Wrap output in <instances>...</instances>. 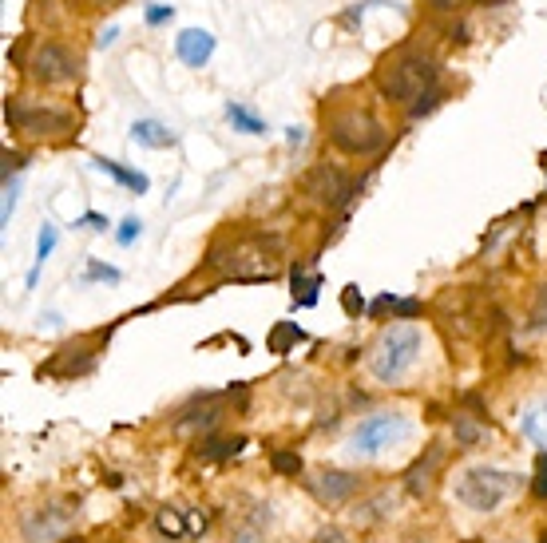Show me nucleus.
I'll return each instance as SVG.
<instances>
[{"instance_id": "obj_1", "label": "nucleus", "mask_w": 547, "mask_h": 543, "mask_svg": "<svg viewBox=\"0 0 547 543\" xmlns=\"http://www.w3.org/2000/svg\"><path fill=\"white\" fill-rule=\"evenodd\" d=\"M207 266L226 282H274L282 274V238L266 230H242L211 246Z\"/></svg>"}, {"instance_id": "obj_2", "label": "nucleus", "mask_w": 547, "mask_h": 543, "mask_svg": "<svg viewBox=\"0 0 547 543\" xmlns=\"http://www.w3.org/2000/svg\"><path fill=\"white\" fill-rule=\"evenodd\" d=\"M437 72L440 68L433 56H425V52H417V48H405V52H397V56L381 68L377 88H381V96H385L389 104L413 108V100H421L425 92L437 88Z\"/></svg>"}, {"instance_id": "obj_3", "label": "nucleus", "mask_w": 547, "mask_h": 543, "mask_svg": "<svg viewBox=\"0 0 547 543\" xmlns=\"http://www.w3.org/2000/svg\"><path fill=\"white\" fill-rule=\"evenodd\" d=\"M417 353H421V329L417 326L401 322V326L381 329V337L369 349V373H373V381L397 385L417 365Z\"/></svg>"}, {"instance_id": "obj_4", "label": "nucleus", "mask_w": 547, "mask_h": 543, "mask_svg": "<svg viewBox=\"0 0 547 543\" xmlns=\"http://www.w3.org/2000/svg\"><path fill=\"white\" fill-rule=\"evenodd\" d=\"M524 476L516 472H500V468H488V464H472L464 468L456 480H452V496L468 508V512H496L516 488H520Z\"/></svg>"}, {"instance_id": "obj_5", "label": "nucleus", "mask_w": 547, "mask_h": 543, "mask_svg": "<svg viewBox=\"0 0 547 543\" xmlns=\"http://www.w3.org/2000/svg\"><path fill=\"white\" fill-rule=\"evenodd\" d=\"M326 135L345 155H377L389 139L385 123L369 108H337L333 115H326Z\"/></svg>"}, {"instance_id": "obj_6", "label": "nucleus", "mask_w": 547, "mask_h": 543, "mask_svg": "<svg viewBox=\"0 0 547 543\" xmlns=\"http://www.w3.org/2000/svg\"><path fill=\"white\" fill-rule=\"evenodd\" d=\"M4 115H8V123H16L24 135H36V139H44V135H64V131L76 127V111L56 104V100L16 96V100H8V111H4Z\"/></svg>"}, {"instance_id": "obj_7", "label": "nucleus", "mask_w": 547, "mask_h": 543, "mask_svg": "<svg viewBox=\"0 0 547 543\" xmlns=\"http://www.w3.org/2000/svg\"><path fill=\"white\" fill-rule=\"evenodd\" d=\"M80 56L68 48V44H56V40H40L28 56V76L44 88H64V84H76L80 80Z\"/></svg>"}, {"instance_id": "obj_8", "label": "nucleus", "mask_w": 547, "mask_h": 543, "mask_svg": "<svg viewBox=\"0 0 547 543\" xmlns=\"http://www.w3.org/2000/svg\"><path fill=\"white\" fill-rule=\"evenodd\" d=\"M302 191L322 207H345L357 195V179L349 171H341L337 163H314L302 175Z\"/></svg>"}, {"instance_id": "obj_9", "label": "nucleus", "mask_w": 547, "mask_h": 543, "mask_svg": "<svg viewBox=\"0 0 547 543\" xmlns=\"http://www.w3.org/2000/svg\"><path fill=\"white\" fill-rule=\"evenodd\" d=\"M76 512L68 504H44L20 516V536L28 543H56L60 536H68Z\"/></svg>"}, {"instance_id": "obj_10", "label": "nucleus", "mask_w": 547, "mask_h": 543, "mask_svg": "<svg viewBox=\"0 0 547 543\" xmlns=\"http://www.w3.org/2000/svg\"><path fill=\"white\" fill-rule=\"evenodd\" d=\"M405 433H409L405 417H397V413H373V417H365V421L357 425V433H353V452L377 456L389 440H397V436H405Z\"/></svg>"}, {"instance_id": "obj_11", "label": "nucleus", "mask_w": 547, "mask_h": 543, "mask_svg": "<svg viewBox=\"0 0 547 543\" xmlns=\"http://www.w3.org/2000/svg\"><path fill=\"white\" fill-rule=\"evenodd\" d=\"M306 488L314 492V500L318 504H329V508H341L357 488H361V476H353V472H341V468H322V472H314L310 480H306Z\"/></svg>"}, {"instance_id": "obj_12", "label": "nucleus", "mask_w": 547, "mask_h": 543, "mask_svg": "<svg viewBox=\"0 0 547 543\" xmlns=\"http://www.w3.org/2000/svg\"><path fill=\"white\" fill-rule=\"evenodd\" d=\"M175 52L187 68H207L211 56H215V36L207 28H183L179 40H175Z\"/></svg>"}, {"instance_id": "obj_13", "label": "nucleus", "mask_w": 547, "mask_h": 543, "mask_svg": "<svg viewBox=\"0 0 547 543\" xmlns=\"http://www.w3.org/2000/svg\"><path fill=\"white\" fill-rule=\"evenodd\" d=\"M440 464H444V444H429L425 448V456L405 472V492H413V496H425V492H433V480H437Z\"/></svg>"}, {"instance_id": "obj_14", "label": "nucleus", "mask_w": 547, "mask_h": 543, "mask_svg": "<svg viewBox=\"0 0 547 543\" xmlns=\"http://www.w3.org/2000/svg\"><path fill=\"white\" fill-rule=\"evenodd\" d=\"M397 492L393 488H381V492H373L369 500H361L357 508H353V520L357 524H381V520H389L393 512H397Z\"/></svg>"}, {"instance_id": "obj_15", "label": "nucleus", "mask_w": 547, "mask_h": 543, "mask_svg": "<svg viewBox=\"0 0 547 543\" xmlns=\"http://www.w3.org/2000/svg\"><path fill=\"white\" fill-rule=\"evenodd\" d=\"M131 139L143 143V147H171V143H175V131H167L159 119H135V123H131Z\"/></svg>"}, {"instance_id": "obj_16", "label": "nucleus", "mask_w": 547, "mask_h": 543, "mask_svg": "<svg viewBox=\"0 0 547 543\" xmlns=\"http://www.w3.org/2000/svg\"><path fill=\"white\" fill-rule=\"evenodd\" d=\"M452 433H456V444H460V448H480V444L492 436V429L480 425V421L468 417V413H456V417H452Z\"/></svg>"}, {"instance_id": "obj_17", "label": "nucleus", "mask_w": 547, "mask_h": 543, "mask_svg": "<svg viewBox=\"0 0 547 543\" xmlns=\"http://www.w3.org/2000/svg\"><path fill=\"white\" fill-rule=\"evenodd\" d=\"M96 167L100 171H108L111 179H119L127 191H135V195H143L147 191V175H139V171H127V167H119L115 159H96Z\"/></svg>"}, {"instance_id": "obj_18", "label": "nucleus", "mask_w": 547, "mask_h": 543, "mask_svg": "<svg viewBox=\"0 0 547 543\" xmlns=\"http://www.w3.org/2000/svg\"><path fill=\"white\" fill-rule=\"evenodd\" d=\"M226 119H230L238 131H246V135H266V123L250 108H242V104H230V108H226Z\"/></svg>"}, {"instance_id": "obj_19", "label": "nucleus", "mask_w": 547, "mask_h": 543, "mask_svg": "<svg viewBox=\"0 0 547 543\" xmlns=\"http://www.w3.org/2000/svg\"><path fill=\"white\" fill-rule=\"evenodd\" d=\"M155 528H159L163 536H171V540H183V536H187V524H183V512H175V508H163V512L155 516Z\"/></svg>"}, {"instance_id": "obj_20", "label": "nucleus", "mask_w": 547, "mask_h": 543, "mask_svg": "<svg viewBox=\"0 0 547 543\" xmlns=\"http://www.w3.org/2000/svg\"><path fill=\"white\" fill-rule=\"evenodd\" d=\"M56 226L52 222H44V230H40V242H36V270H32V282H36V274H40V266L52 258V250H56Z\"/></svg>"}, {"instance_id": "obj_21", "label": "nucleus", "mask_w": 547, "mask_h": 543, "mask_svg": "<svg viewBox=\"0 0 547 543\" xmlns=\"http://www.w3.org/2000/svg\"><path fill=\"white\" fill-rule=\"evenodd\" d=\"M524 436H532L536 444H544V448H547V405L524 417Z\"/></svg>"}, {"instance_id": "obj_22", "label": "nucleus", "mask_w": 547, "mask_h": 543, "mask_svg": "<svg viewBox=\"0 0 547 543\" xmlns=\"http://www.w3.org/2000/svg\"><path fill=\"white\" fill-rule=\"evenodd\" d=\"M238 448H242V440H203L199 456L203 460H222V456H234Z\"/></svg>"}, {"instance_id": "obj_23", "label": "nucleus", "mask_w": 547, "mask_h": 543, "mask_svg": "<svg viewBox=\"0 0 547 543\" xmlns=\"http://www.w3.org/2000/svg\"><path fill=\"white\" fill-rule=\"evenodd\" d=\"M528 329H547V282L536 290V298H532V314H528Z\"/></svg>"}, {"instance_id": "obj_24", "label": "nucleus", "mask_w": 547, "mask_h": 543, "mask_svg": "<svg viewBox=\"0 0 547 543\" xmlns=\"http://www.w3.org/2000/svg\"><path fill=\"white\" fill-rule=\"evenodd\" d=\"M302 337H306L302 329L282 322V326L274 329V337H270V349H274V353H286V345H294V341H302Z\"/></svg>"}, {"instance_id": "obj_25", "label": "nucleus", "mask_w": 547, "mask_h": 543, "mask_svg": "<svg viewBox=\"0 0 547 543\" xmlns=\"http://www.w3.org/2000/svg\"><path fill=\"white\" fill-rule=\"evenodd\" d=\"M274 472H282V476H298V472H302V460H298L294 452L278 448V452H274Z\"/></svg>"}, {"instance_id": "obj_26", "label": "nucleus", "mask_w": 547, "mask_h": 543, "mask_svg": "<svg viewBox=\"0 0 547 543\" xmlns=\"http://www.w3.org/2000/svg\"><path fill=\"white\" fill-rule=\"evenodd\" d=\"M84 282H119V270H115V266H104V262H88Z\"/></svg>"}, {"instance_id": "obj_27", "label": "nucleus", "mask_w": 547, "mask_h": 543, "mask_svg": "<svg viewBox=\"0 0 547 543\" xmlns=\"http://www.w3.org/2000/svg\"><path fill=\"white\" fill-rule=\"evenodd\" d=\"M440 100H444V96H440L437 88H433V92H425V96H421V100H417V104L409 108V115H413V119H421V115H429V111H437V108H440Z\"/></svg>"}, {"instance_id": "obj_28", "label": "nucleus", "mask_w": 547, "mask_h": 543, "mask_svg": "<svg viewBox=\"0 0 547 543\" xmlns=\"http://www.w3.org/2000/svg\"><path fill=\"white\" fill-rule=\"evenodd\" d=\"M171 16H175L171 4H151V8H147V24H151V28H155V24H167Z\"/></svg>"}, {"instance_id": "obj_29", "label": "nucleus", "mask_w": 547, "mask_h": 543, "mask_svg": "<svg viewBox=\"0 0 547 543\" xmlns=\"http://www.w3.org/2000/svg\"><path fill=\"white\" fill-rule=\"evenodd\" d=\"M341 306H345V314H353V318H357V314L365 310V302H361V294H357V286H349V290L341 294Z\"/></svg>"}, {"instance_id": "obj_30", "label": "nucleus", "mask_w": 547, "mask_h": 543, "mask_svg": "<svg viewBox=\"0 0 547 543\" xmlns=\"http://www.w3.org/2000/svg\"><path fill=\"white\" fill-rule=\"evenodd\" d=\"M139 226H143L139 218H123V226H119V234H115V238H119L123 246H131V242H135V234H139Z\"/></svg>"}, {"instance_id": "obj_31", "label": "nucleus", "mask_w": 547, "mask_h": 543, "mask_svg": "<svg viewBox=\"0 0 547 543\" xmlns=\"http://www.w3.org/2000/svg\"><path fill=\"white\" fill-rule=\"evenodd\" d=\"M76 226H88V230H108V218L104 215H84Z\"/></svg>"}, {"instance_id": "obj_32", "label": "nucleus", "mask_w": 547, "mask_h": 543, "mask_svg": "<svg viewBox=\"0 0 547 543\" xmlns=\"http://www.w3.org/2000/svg\"><path fill=\"white\" fill-rule=\"evenodd\" d=\"M536 496L547 500V456L540 460V476H536Z\"/></svg>"}, {"instance_id": "obj_33", "label": "nucleus", "mask_w": 547, "mask_h": 543, "mask_svg": "<svg viewBox=\"0 0 547 543\" xmlns=\"http://www.w3.org/2000/svg\"><path fill=\"white\" fill-rule=\"evenodd\" d=\"M314 543H349L345 540V532H337V528H326V532H318V540Z\"/></svg>"}, {"instance_id": "obj_34", "label": "nucleus", "mask_w": 547, "mask_h": 543, "mask_svg": "<svg viewBox=\"0 0 547 543\" xmlns=\"http://www.w3.org/2000/svg\"><path fill=\"white\" fill-rule=\"evenodd\" d=\"M12 207H16V187H4V222L12 218Z\"/></svg>"}, {"instance_id": "obj_35", "label": "nucleus", "mask_w": 547, "mask_h": 543, "mask_svg": "<svg viewBox=\"0 0 547 543\" xmlns=\"http://www.w3.org/2000/svg\"><path fill=\"white\" fill-rule=\"evenodd\" d=\"M429 4H433L437 12H456V8L464 4V0H429Z\"/></svg>"}, {"instance_id": "obj_36", "label": "nucleus", "mask_w": 547, "mask_h": 543, "mask_svg": "<svg viewBox=\"0 0 547 543\" xmlns=\"http://www.w3.org/2000/svg\"><path fill=\"white\" fill-rule=\"evenodd\" d=\"M115 36H119V28H108V32L100 36V48H111V44H115Z\"/></svg>"}, {"instance_id": "obj_37", "label": "nucleus", "mask_w": 547, "mask_h": 543, "mask_svg": "<svg viewBox=\"0 0 547 543\" xmlns=\"http://www.w3.org/2000/svg\"><path fill=\"white\" fill-rule=\"evenodd\" d=\"M100 4H111V8H115V4H123V0H100Z\"/></svg>"}, {"instance_id": "obj_38", "label": "nucleus", "mask_w": 547, "mask_h": 543, "mask_svg": "<svg viewBox=\"0 0 547 543\" xmlns=\"http://www.w3.org/2000/svg\"><path fill=\"white\" fill-rule=\"evenodd\" d=\"M540 543H547V536H544V540H540Z\"/></svg>"}]
</instances>
